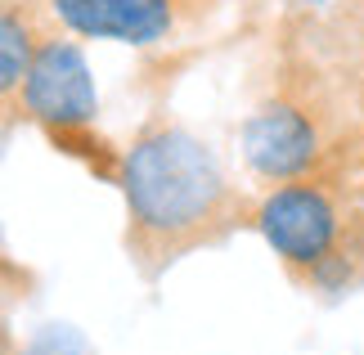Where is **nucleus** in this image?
I'll return each instance as SVG.
<instances>
[{
    "mask_svg": "<svg viewBox=\"0 0 364 355\" xmlns=\"http://www.w3.org/2000/svg\"><path fill=\"white\" fill-rule=\"evenodd\" d=\"M122 198L131 248L158 261L212 238V230L234 216V194L216 158L180 126H158L126 149Z\"/></svg>",
    "mask_w": 364,
    "mask_h": 355,
    "instance_id": "1",
    "label": "nucleus"
},
{
    "mask_svg": "<svg viewBox=\"0 0 364 355\" xmlns=\"http://www.w3.org/2000/svg\"><path fill=\"white\" fill-rule=\"evenodd\" d=\"M257 230L288 270H306V275L342 243L338 203L328 198L324 184L306 176L284 180L274 194H265V203L257 207Z\"/></svg>",
    "mask_w": 364,
    "mask_h": 355,
    "instance_id": "2",
    "label": "nucleus"
},
{
    "mask_svg": "<svg viewBox=\"0 0 364 355\" xmlns=\"http://www.w3.org/2000/svg\"><path fill=\"white\" fill-rule=\"evenodd\" d=\"M18 95H23L27 117L41 122L54 139L86 131L95 122V112H100V95H95V77L86 68V54L73 41H59V36L41 41Z\"/></svg>",
    "mask_w": 364,
    "mask_h": 355,
    "instance_id": "3",
    "label": "nucleus"
},
{
    "mask_svg": "<svg viewBox=\"0 0 364 355\" xmlns=\"http://www.w3.org/2000/svg\"><path fill=\"white\" fill-rule=\"evenodd\" d=\"M243 162L265 180H301L319 162V131L297 104H265L239 131Z\"/></svg>",
    "mask_w": 364,
    "mask_h": 355,
    "instance_id": "4",
    "label": "nucleus"
},
{
    "mask_svg": "<svg viewBox=\"0 0 364 355\" xmlns=\"http://www.w3.org/2000/svg\"><path fill=\"white\" fill-rule=\"evenodd\" d=\"M50 9L77 36L153 46L176 27L180 0H50Z\"/></svg>",
    "mask_w": 364,
    "mask_h": 355,
    "instance_id": "5",
    "label": "nucleus"
},
{
    "mask_svg": "<svg viewBox=\"0 0 364 355\" xmlns=\"http://www.w3.org/2000/svg\"><path fill=\"white\" fill-rule=\"evenodd\" d=\"M36 50L41 46L32 23L18 14V5H5V14H0V90H5V104H14V95L23 90Z\"/></svg>",
    "mask_w": 364,
    "mask_h": 355,
    "instance_id": "6",
    "label": "nucleus"
},
{
    "mask_svg": "<svg viewBox=\"0 0 364 355\" xmlns=\"http://www.w3.org/2000/svg\"><path fill=\"white\" fill-rule=\"evenodd\" d=\"M360 211H364V189H360Z\"/></svg>",
    "mask_w": 364,
    "mask_h": 355,
    "instance_id": "7",
    "label": "nucleus"
},
{
    "mask_svg": "<svg viewBox=\"0 0 364 355\" xmlns=\"http://www.w3.org/2000/svg\"><path fill=\"white\" fill-rule=\"evenodd\" d=\"M315 5H324V0H315Z\"/></svg>",
    "mask_w": 364,
    "mask_h": 355,
    "instance_id": "8",
    "label": "nucleus"
}]
</instances>
